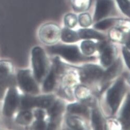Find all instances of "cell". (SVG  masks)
<instances>
[{
	"mask_svg": "<svg viewBox=\"0 0 130 130\" xmlns=\"http://www.w3.org/2000/svg\"><path fill=\"white\" fill-rule=\"evenodd\" d=\"M122 12L130 18V2L129 0H116Z\"/></svg>",
	"mask_w": 130,
	"mask_h": 130,
	"instance_id": "obj_23",
	"label": "cell"
},
{
	"mask_svg": "<svg viewBox=\"0 0 130 130\" xmlns=\"http://www.w3.org/2000/svg\"><path fill=\"white\" fill-rule=\"evenodd\" d=\"M78 35L79 38L82 39H96L99 40H103L104 39L103 35L93 29L89 28L79 29Z\"/></svg>",
	"mask_w": 130,
	"mask_h": 130,
	"instance_id": "obj_13",
	"label": "cell"
},
{
	"mask_svg": "<svg viewBox=\"0 0 130 130\" xmlns=\"http://www.w3.org/2000/svg\"><path fill=\"white\" fill-rule=\"evenodd\" d=\"M1 110H0V114H1Z\"/></svg>",
	"mask_w": 130,
	"mask_h": 130,
	"instance_id": "obj_31",
	"label": "cell"
},
{
	"mask_svg": "<svg viewBox=\"0 0 130 130\" xmlns=\"http://www.w3.org/2000/svg\"><path fill=\"white\" fill-rule=\"evenodd\" d=\"M103 70L101 67L94 64H87L84 66L81 77L86 82L98 79L103 75Z\"/></svg>",
	"mask_w": 130,
	"mask_h": 130,
	"instance_id": "obj_8",
	"label": "cell"
},
{
	"mask_svg": "<svg viewBox=\"0 0 130 130\" xmlns=\"http://www.w3.org/2000/svg\"><path fill=\"white\" fill-rule=\"evenodd\" d=\"M103 51L101 55V63L103 66L107 67L111 63L114 57V51L110 46H104L102 48Z\"/></svg>",
	"mask_w": 130,
	"mask_h": 130,
	"instance_id": "obj_14",
	"label": "cell"
},
{
	"mask_svg": "<svg viewBox=\"0 0 130 130\" xmlns=\"http://www.w3.org/2000/svg\"><path fill=\"white\" fill-rule=\"evenodd\" d=\"M78 21L80 25L83 27H88L92 23L91 16L88 13L80 14L78 17Z\"/></svg>",
	"mask_w": 130,
	"mask_h": 130,
	"instance_id": "obj_22",
	"label": "cell"
},
{
	"mask_svg": "<svg viewBox=\"0 0 130 130\" xmlns=\"http://www.w3.org/2000/svg\"><path fill=\"white\" fill-rule=\"evenodd\" d=\"M57 72L52 66L42 83L41 91L44 93H49L55 88L56 84Z\"/></svg>",
	"mask_w": 130,
	"mask_h": 130,
	"instance_id": "obj_12",
	"label": "cell"
},
{
	"mask_svg": "<svg viewBox=\"0 0 130 130\" xmlns=\"http://www.w3.org/2000/svg\"><path fill=\"white\" fill-rule=\"evenodd\" d=\"M17 86L21 93L37 95L40 94V84L36 79L32 70L29 68L20 69L16 73Z\"/></svg>",
	"mask_w": 130,
	"mask_h": 130,
	"instance_id": "obj_2",
	"label": "cell"
},
{
	"mask_svg": "<svg viewBox=\"0 0 130 130\" xmlns=\"http://www.w3.org/2000/svg\"><path fill=\"white\" fill-rule=\"evenodd\" d=\"M122 116L125 120H130V95L128 96L123 107L122 112Z\"/></svg>",
	"mask_w": 130,
	"mask_h": 130,
	"instance_id": "obj_27",
	"label": "cell"
},
{
	"mask_svg": "<svg viewBox=\"0 0 130 130\" xmlns=\"http://www.w3.org/2000/svg\"><path fill=\"white\" fill-rule=\"evenodd\" d=\"M92 120L93 126L95 129H103V123L102 118L99 112L94 110L92 112Z\"/></svg>",
	"mask_w": 130,
	"mask_h": 130,
	"instance_id": "obj_20",
	"label": "cell"
},
{
	"mask_svg": "<svg viewBox=\"0 0 130 130\" xmlns=\"http://www.w3.org/2000/svg\"><path fill=\"white\" fill-rule=\"evenodd\" d=\"M91 3V0H72L73 8L77 12H82L88 10Z\"/></svg>",
	"mask_w": 130,
	"mask_h": 130,
	"instance_id": "obj_17",
	"label": "cell"
},
{
	"mask_svg": "<svg viewBox=\"0 0 130 130\" xmlns=\"http://www.w3.org/2000/svg\"><path fill=\"white\" fill-rule=\"evenodd\" d=\"M122 53L127 66L130 69V52L125 47H123Z\"/></svg>",
	"mask_w": 130,
	"mask_h": 130,
	"instance_id": "obj_29",
	"label": "cell"
},
{
	"mask_svg": "<svg viewBox=\"0 0 130 130\" xmlns=\"http://www.w3.org/2000/svg\"><path fill=\"white\" fill-rule=\"evenodd\" d=\"M116 21L114 19H105L95 24L94 27L99 30H105L114 25Z\"/></svg>",
	"mask_w": 130,
	"mask_h": 130,
	"instance_id": "obj_21",
	"label": "cell"
},
{
	"mask_svg": "<svg viewBox=\"0 0 130 130\" xmlns=\"http://www.w3.org/2000/svg\"><path fill=\"white\" fill-rule=\"evenodd\" d=\"M14 121L18 125L28 127L34 120L32 110L20 109L14 116Z\"/></svg>",
	"mask_w": 130,
	"mask_h": 130,
	"instance_id": "obj_11",
	"label": "cell"
},
{
	"mask_svg": "<svg viewBox=\"0 0 130 130\" xmlns=\"http://www.w3.org/2000/svg\"><path fill=\"white\" fill-rule=\"evenodd\" d=\"M68 110L71 113H77V114L87 115V109L85 106L77 103L69 105Z\"/></svg>",
	"mask_w": 130,
	"mask_h": 130,
	"instance_id": "obj_19",
	"label": "cell"
},
{
	"mask_svg": "<svg viewBox=\"0 0 130 130\" xmlns=\"http://www.w3.org/2000/svg\"><path fill=\"white\" fill-rule=\"evenodd\" d=\"M121 66V61L118 60L112 64L103 74V80L107 81L114 77L119 72Z\"/></svg>",
	"mask_w": 130,
	"mask_h": 130,
	"instance_id": "obj_16",
	"label": "cell"
},
{
	"mask_svg": "<svg viewBox=\"0 0 130 130\" xmlns=\"http://www.w3.org/2000/svg\"><path fill=\"white\" fill-rule=\"evenodd\" d=\"M126 45H127V47H128V48H129V49H130V39H129V40L128 41V42H127Z\"/></svg>",
	"mask_w": 130,
	"mask_h": 130,
	"instance_id": "obj_30",
	"label": "cell"
},
{
	"mask_svg": "<svg viewBox=\"0 0 130 130\" xmlns=\"http://www.w3.org/2000/svg\"><path fill=\"white\" fill-rule=\"evenodd\" d=\"M55 101L54 95L45 93L33 95L32 98V103L33 109L41 108L47 110Z\"/></svg>",
	"mask_w": 130,
	"mask_h": 130,
	"instance_id": "obj_9",
	"label": "cell"
},
{
	"mask_svg": "<svg viewBox=\"0 0 130 130\" xmlns=\"http://www.w3.org/2000/svg\"><path fill=\"white\" fill-rule=\"evenodd\" d=\"M17 85L16 72L12 62L8 59H0V101H2L7 89Z\"/></svg>",
	"mask_w": 130,
	"mask_h": 130,
	"instance_id": "obj_4",
	"label": "cell"
},
{
	"mask_svg": "<svg viewBox=\"0 0 130 130\" xmlns=\"http://www.w3.org/2000/svg\"><path fill=\"white\" fill-rule=\"evenodd\" d=\"M125 90V85L123 79H119L108 91L107 101L111 109L112 114L117 111Z\"/></svg>",
	"mask_w": 130,
	"mask_h": 130,
	"instance_id": "obj_7",
	"label": "cell"
},
{
	"mask_svg": "<svg viewBox=\"0 0 130 130\" xmlns=\"http://www.w3.org/2000/svg\"><path fill=\"white\" fill-rule=\"evenodd\" d=\"M61 38L64 42L71 43L76 42L79 39L78 33L69 28H64L61 32Z\"/></svg>",
	"mask_w": 130,
	"mask_h": 130,
	"instance_id": "obj_15",
	"label": "cell"
},
{
	"mask_svg": "<svg viewBox=\"0 0 130 130\" xmlns=\"http://www.w3.org/2000/svg\"><path fill=\"white\" fill-rule=\"evenodd\" d=\"M68 124L75 129H83L80 122L75 118H70L68 120Z\"/></svg>",
	"mask_w": 130,
	"mask_h": 130,
	"instance_id": "obj_28",
	"label": "cell"
},
{
	"mask_svg": "<svg viewBox=\"0 0 130 130\" xmlns=\"http://www.w3.org/2000/svg\"><path fill=\"white\" fill-rule=\"evenodd\" d=\"M47 51L50 54L61 56L65 59L73 62L92 59V57L82 55L76 45L54 44L47 46Z\"/></svg>",
	"mask_w": 130,
	"mask_h": 130,
	"instance_id": "obj_5",
	"label": "cell"
},
{
	"mask_svg": "<svg viewBox=\"0 0 130 130\" xmlns=\"http://www.w3.org/2000/svg\"><path fill=\"white\" fill-rule=\"evenodd\" d=\"M21 92L17 86L12 85L7 90L3 98L1 109L2 115L7 118L14 117L19 110Z\"/></svg>",
	"mask_w": 130,
	"mask_h": 130,
	"instance_id": "obj_3",
	"label": "cell"
},
{
	"mask_svg": "<svg viewBox=\"0 0 130 130\" xmlns=\"http://www.w3.org/2000/svg\"><path fill=\"white\" fill-rule=\"evenodd\" d=\"M113 7L112 0H97L94 15V21H98L109 14Z\"/></svg>",
	"mask_w": 130,
	"mask_h": 130,
	"instance_id": "obj_10",
	"label": "cell"
},
{
	"mask_svg": "<svg viewBox=\"0 0 130 130\" xmlns=\"http://www.w3.org/2000/svg\"><path fill=\"white\" fill-rule=\"evenodd\" d=\"M77 19L76 16L72 13H69L65 16L64 23L69 27H74L77 24Z\"/></svg>",
	"mask_w": 130,
	"mask_h": 130,
	"instance_id": "obj_25",
	"label": "cell"
},
{
	"mask_svg": "<svg viewBox=\"0 0 130 130\" xmlns=\"http://www.w3.org/2000/svg\"><path fill=\"white\" fill-rule=\"evenodd\" d=\"M32 129L43 130L47 128V123L45 120H34L31 124L28 126Z\"/></svg>",
	"mask_w": 130,
	"mask_h": 130,
	"instance_id": "obj_24",
	"label": "cell"
},
{
	"mask_svg": "<svg viewBox=\"0 0 130 130\" xmlns=\"http://www.w3.org/2000/svg\"><path fill=\"white\" fill-rule=\"evenodd\" d=\"M83 53L86 55H92L96 50V45L92 41H84L81 44Z\"/></svg>",
	"mask_w": 130,
	"mask_h": 130,
	"instance_id": "obj_18",
	"label": "cell"
},
{
	"mask_svg": "<svg viewBox=\"0 0 130 130\" xmlns=\"http://www.w3.org/2000/svg\"><path fill=\"white\" fill-rule=\"evenodd\" d=\"M61 31L56 24L47 23L42 25L38 29V37L43 43L49 46L55 44L58 40Z\"/></svg>",
	"mask_w": 130,
	"mask_h": 130,
	"instance_id": "obj_6",
	"label": "cell"
},
{
	"mask_svg": "<svg viewBox=\"0 0 130 130\" xmlns=\"http://www.w3.org/2000/svg\"><path fill=\"white\" fill-rule=\"evenodd\" d=\"M31 70L36 79L41 85L49 70L48 59L43 47L36 45L31 51Z\"/></svg>",
	"mask_w": 130,
	"mask_h": 130,
	"instance_id": "obj_1",
	"label": "cell"
},
{
	"mask_svg": "<svg viewBox=\"0 0 130 130\" xmlns=\"http://www.w3.org/2000/svg\"><path fill=\"white\" fill-rule=\"evenodd\" d=\"M46 109L41 108H35L32 109L33 116L35 120H45L47 111Z\"/></svg>",
	"mask_w": 130,
	"mask_h": 130,
	"instance_id": "obj_26",
	"label": "cell"
}]
</instances>
